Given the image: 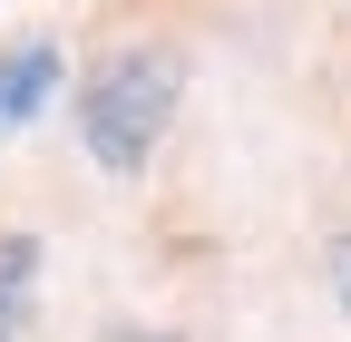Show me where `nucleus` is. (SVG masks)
<instances>
[{
  "instance_id": "nucleus-1",
  "label": "nucleus",
  "mask_w": 351,
  "mask_h": 342,
  "mask_svg": "<svg viewBox=\"0 0 351 342\" xmlns=\"http://www.w3.org/2000/svg\"><path fill=\"white\" fill-rule=\"evenodd\" d=\"M176 98H186V59L176 49H108L78 78V137L108 176H137L156 157V137L176 127Z\"/></svg>"
},
{
  "instance_id": "nucleus-2",
  "label": "nucleus",
  "mask_w": 351,
  "mask_h": 342,
  "mask_svg": "<svg viewBox=\"0 0 351 342\" xmlns=\"http://www.w3.org/2000/svg\"><path fill=\"white\" fill-rule=\"evenodd\" d=\"M59 78H69L59 39H10V49H0V127H29L59 98Z\"/></svg>"
},
{
  "instance_id": "nucleus-3",
  "label": "nucleus",
  "mask_w": 351,
  "mask_h": 342,
  "mask_svg": "<svg viewBox=\"0 0 351 342\" xmlns=\"http://www.w3.org/2000/svg\"><path fill=\"white\" fill-rule=\"evenodd\" d=\"M29 293H39V235H0V342H20Z\"/></svg>"
},
{
  "instance_id": "nucleus-4",
  "label": "nucleus",
  "mask_w": 351,
  "mask_h": 342,
  "mask_svg": "<svg viewBox=\"0 0 351 342\" xmlns=\"http://www.w3.org/2000/svg\"><path fill=\"white\" fill-rule=\"evenodd\" d=\"M332 284H341V313H351V244L332 254Z\"/></svg>"
},
{
  "instance_id": "nucleus-5",
  "label": "nucleus",
  "mask_w": 351,
  "mask_h": 342,
  "mask_svg": "<svg viewBox=\"0 0 351 342\" xmlns=\"http://www.w3.org/2000/svg\"><path fill=\"white\" fill-rule=\"evenodd\" d=\"M108 342H176V332H147V323H117Z\"/></svg>"
}]
</instances>
